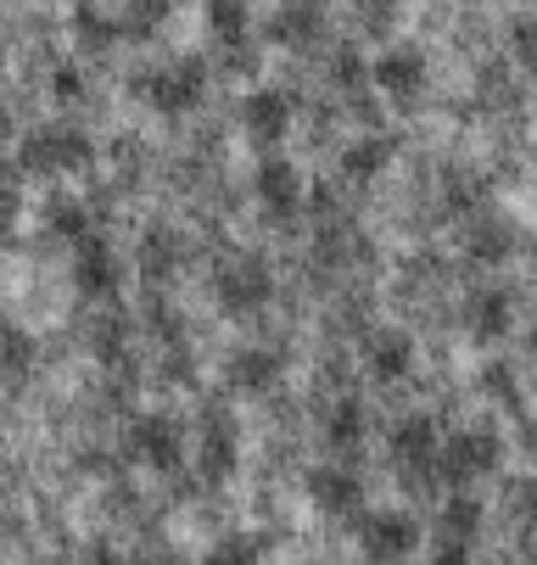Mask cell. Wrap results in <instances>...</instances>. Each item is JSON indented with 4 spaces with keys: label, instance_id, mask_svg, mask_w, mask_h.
Returning a JSON list of instances; mask_svg holds the SVG:
<instances>
[{
    "label": "cell",
    "instance_id": "1",
    "mask_svg": "<svg viewBox=\"0 0 537 565\" xmlns=\"http://www.w3.org/2000/svg\"><path fill=\"white\" fill-rule=\"evenodd\" d=\"M135 96L163 113V118H180V113H196L202 96H207V62L202 56H163L135 73Z\"/></svg>",
    "mask_w": 537,
    "mask_h": 565
},
{
    "label": "cell",
    "instance_id": "2",
    "mask_svg": "<svg viewBox=\"0 0 537 565\" xmlns=\"http://www.w3.org/2000/svg\"><path fill=\"white\" fill-rule=\"evenodd\" d=\"M96 157V146H90V135L79 129V124H40V129H29L23 135V146H18V163H23V174H45V180H62V174H79L85 163Z\"/></svg>",
    "mask_w": 537,
    "mask_h": 565
},
{
    "label": "cell",
    "instance_id": "3",
    "mask_svg": "<svg viewBox=\"0 0 537 565\" xmlns=\"http://www.w3.org/2000/svg\"><path fill=\"white\" fill-rule=\"evenodd\" d=\"M504 459L498 431L487 426H459L437 443V488H476L482 476H493Z\"/></svg>",
    "mask_w": 537,
    "mask_h": 565
},
{
    "label": "cell",
    "instance_id": "4",
    "mask_svg": "<svg viewBox=\"0 0 537 565\" xmlns=\"http://www.w3.org/2000/svg\"><path fill=\"white\" fill-rule=\"evenodd\" d=\"M437 443H442V431H437L431 415H404L393 426V437H387L393 470L409 481V488H437Z\"/></svg>",
    "mask_w": 537,
    "mask_h": 565
},
{
    "label": "cell",
    "instance_id": "5",
    "mask_svg": "<svg viewBox=\"0 0 537 565\" xmlns=\"http://www.w3.org/2000/svg\"><path fill=\"white\" fill-rule=\"evenodd\" d=\"M218 302L229 308V313H241V319H253V313H264L269 308V297H275V275H269V264L258 258V253H229L224 264H218Z\"/></svg>",
    "mask_w": 537,
    "mask_h": 565
},
{
    "label": "cell",
    "instance_id": "6",
    "mask_svg": "<svg viewBox=\"0 0 537 565\" xmlns=\"http://www.w3.org/2000/svg\"><path fill=\"white\" fill-rule=\"evenodd\" d=\"M369 85L393 107H415L426 96V85H431V62H426L420 45H387L375 56V67H369Z\"/></svg>",
    "mask_w": 537,
    "mask_h": 565
},
{
    "label": "cell",
    "instance_id": "7",
    "mask_svg": "<svg viewBox=\"0 0 537 565\" xmlns=\"http://www.w3.org/2000/svg\"><path fill=\"white\" fill-rule=\"evenodd\" d=\"M123 448L135 465H151V470H174L180 454H185V437H180V420L174 415H135L129 431H123Z\"/></svg>",
    "mask_w": 537,
    "mask_h": 565
},
{
    "label": "cell",
    "instance_id": "8",
    "mask_svg": "<svg viewBox=\"0 0 537 565\" xmlns=\"http://www.w3.org/2000/svg\"><path fill=\"white\" fill-rule=\"evenodd\" d=\"M459 247H465V264L476 269H498L515 253V218L493 213L487 202L476 213H465V230H459Z\"/></svg>",
    "mask_w": 537,
    "mask_h": 565
},
{
    "label": "cell",
    "instance_id": "9",
    "mask_svg": "<svg viewBox=\"0 0 537 565\" xmlns=\"http://www.w3.org/2000/svg\"><path fill=\"white\" fill-rule=\"evenodd\" d=\"M482 526H487V510H482V499H471L465 488H453L448 499H442V510H437V554L442 559H465L471 554V543H482Z\"/></svg>",
    "mask_w": 537,
    "mask_h": 565
},
{
    "label": "cell",
    "instance_id": "10",
    "mask_svg": "<svg viewBox=\"0 0 537 565\" xmlns=\"http://www.w3.org/2000/svg\"><path fill=\"white\" fill-rule=\"evenodd\" d=\"M264 40L280 45V51H297V56L325 45V7L320 0H280L264 23Z\"/></svg>",
    "mask_w": 537,
    "mask_h": 565
},
{
    "label": "cell",
    "instance_id": "11",
    "mask_svg": "<svg viewBox=\"0 0 537 565\" xmlns=\"http://www.w3.org/2000/svg\"><path fill=\"white\" fill-rule=\"evenodd\" d=\"M358 548L369 559H409L420 548V521L409 510H369L358 521Z\"/></svg>",
    "mask_w": 537,
    "mask_h": 565
},
{
    "label": "cell",
    "instance_id": "12",
    "mask_svg": "<svg viewBox=\"0 0 537 565\" xmlns=\"http://www.w3.org/2000/svg\"><path fill=\"white\" fill-rule=\"evenodd\" d=\"M309 499H314L325 515H336V521L364 515V476H358L347 459L314 465V470H309Z\"/></svg>",
    "mask_w": 537,
    "mask_h": 565
},
{
    "label": "cell",
    "instance_id": "13",
    "mask_svg": "<svg viewBox=\"0 0 537 565\" xmlns=\"http://www.w3.org/2000/svg\"><path fill=\"white\" fill-rule=\"evenodd\" d=\"M291 124H297V102H291L286 90H253V96L241 102V129H247V140L264 146V151H275V146L291 135Z\"/></svg>",
    "mask_w": 537,
    "mask_h": 565
},
{
    "label": "cell",
    "instance_id": "14",
    "mask_svg": "<svg viewBox=\"0 0 537 565\" xmlns=\"http://www.w3.org/2000/svg\"><path fill=\"white\" fill-rule=\"evenodd\" d=\"M253 185H258V207H264V218H275V224H291L302 207H309V185H302V174H297L291 163H280V157H269Z\"/></svg>",
    "mask_w": 537,
    "mask_h": 565
},
{
    "label": "cell",
    "instance_id": "15",
    "mask_svg": "<svg viewBox=\"0 0 537 565\" xmlns=\"http://www.w3.org/2000/svg\"><path fill=\"white\" fill-rule=\"evenodd\" d=\"M459 319H465V337H471V342L493 348V342H504V337H509L515 297H509L504 286H476V291L465 297V308H459Z\"/></svg>",
    "mask_w": 537,
    "mask_h": 565
},
{
    "label": "cell",
    "instance_id": "16",
    "mask_svg": "<svg viewBox=\"0 0 537 565\" xmlns=\"http://www.w3.org/2000/svg\"><path fill=\"white\" fill-rule=\"evenodd\" d=\"M236 454H241V437H236V420L224 409H207L202 426H196V470L202 481H224L236 470Z\"/></svg>",
    "mask_w": 537,
    "mask_h": 565
},
{
    "label": "cell",
    "instance_id": "17",
    "mask_svg": "<svg viewBox=\"0 0 537 565\" xmlns=\"http://www.w3.org/2000/svg\"><path fill=\"white\" fill-rule=\"evenodd\" d=\"M364 370L380 381V386H393V381H409L415 375V337L387 326V331H375L364 342Z\"/></svg>",
    "mask_w": 537,
    "mask_h": 565
},
{
    "label": "cell",
    "instance_id": "18",
    "mask_svg": "<svg viewBox=\"0 0 537 565\" xmlns=\"http://www.w3.org/2000/svg\"><path fill=\"white\" fill-rule=\"evenodd\" d=\"M207 29L236 67H253V12L247 0H207Z\"/></svg>",
    "mask_w": 537,
    "mask_h": 565
},
{
    "label": "cell",
    "instance_id": "19",
    "mask_svg": "<svg viewBox=\"0 0 537 565\" xmlns=\"http://www.w3.org/2000/svg\"><path fill=\"white\" fill-rule=\"evenodd\" d=\"M73 247H79V264H73V269H79V291L90 302H107L118 291V253L107 247L101 235H79Z\"/></svg>",
    "mask_w": 537,
    "mask_h": 565
},
{
    "label": "cell",
    "instance_id": "20",
    "mask_svg": "<svg viewBox=\"0 0 537 565\" xmlns=\"http://www.w3.org/2000/svg\"><path fill=\"white\" fill-rule=\"evenodd\" d=\"M224 381L236 386V392H247V397H264V392L280 381V353H269V348H241L236 359L224 364Z\"/></svg>",
    "mask_w": 537,
    "mask_h": 565
},
{
    "label": "cell",
    "instance_id": "21",
    "mask_svg": "<svg viewBox=\"0 0 537 565\" xmlns=\"http://www.w3.org/2000/svg\"><path fill=\"white\" fill-rule=\"evenodd\" d=\"M387 169H393V140L387 135H364L342 157V180H353V185H375Z\"/></svg>",
    "mask_w": 537,
    "mask_h": 565
},
{
    "label": "cell",
    "instance_id": "22",
    "mask_svg": "<svg viewBox=\"0 0 537 565\" xmlns=\"http://www.w3.org/2000/svg\"><path fill=\"white\" fill-rule=\"evenodd\" d=\"M358 443H364V403L358 397H336L325 409V448L347 459Z\"/></svg>",
    "mask_w": 537,
    "mask_h": 565
},
{
    "label": "cell",
    "instance_id": "23",
    "mask_svg": "<svg viewBox=\"0 0 537 565\" xmlns=\"http://www.w3.org/2000/svg\"><path fill=\"white\" fill-rule=\"evenodd\" d=\"M34 364V342L18 326H0V392H12Z\"/></svg>",
    "mask_w": 537,
    "mask_h": 565
},
{
    "label": "cell",
    "instance_id": "24",
    "mask_svg": "<svg viewBox=\"0 0 537 565\" xmlns=\"http://www.w3.org/2000/svg\"><path fill=\"white\" fill-rule=\"evenodd\" d=\"M504 45H509L515 67L537 78V12H520V18H509V29H504Z\"/></svg>",
    "mask_w": 537,
    "mask_h": 565
},
{
    "label": "cell",
    "instance_id": "25",
    "mask_svg": "<svg viewBox=\"0 0 537 565\" xmlns=\"http://www.w3.org/2000/svg\"><path fill=\"white\" fill-rule=\"evenodd\" d=\"M353 23L369 40H387L393 23H398V0H353Z\"/></svg>",
    "mask_w": 537,
    "mask_h": 565
},
{
    "label": "cell",
    "instance_id": "26",
    "mask_svg": "<svg viewBox=\"0 0 537 565\" xmlns=\"http://www.w3.org/2000/svg\"><path fill=\"white\" fill-rule=\"evenodd\" d=\"M45 224H51L62 241H79V235H90V207L56 196V202H51V213H45Z\"/></svg>",
    "mask_w": 537,
    "mask_h": 565
},
{
    "label": "cell",
    "instance_id": "27",
    "mask_svg": "<svg viewBox=\"0 0 537 565\" xmlns=\"http://www.w3.org/2000/svg\"><path fill=\"white\" fill-rule=\"evenodd\" d=\"M18 213H23V185L18 180H0V235L18 230Z\"/></svg>",
    "mask_w": 537,
    "mask_h": 565
},
{
    "label": "cell",
    "instance_id": "28",
    "mask_svg": "<svg viewBox=\"0 0 537 565\" xmlns=\"http://www.w3.org/2000/svg\"><path fill=\"white\" fill-rule=\"evenodd\" d=\"M51 90H56L62 107H73V102H85V78L73 73V67H56V73H51Z\"/></svg>",
    "mask_w": 537,
    "mask_h": 565
},
{
    "label": "cell",
    "instance_id": "29",
    "mask_svg": "<svg viewBox=\"0 0 537 565\" xmlns=\"http://www.w3.org/2000/svg\"><path fill=\"white\" fill-rule=\"evenodd\" d=\"M269 548H258V537H229L224 548H218V559H264Z\"/></svg>",
    "mask_w": 537,
    "mask_h": 565
},
{
    "label": "cell",
    "instance_id": "30",
    "mask_svg": "<svg viewBox=\"0 0 537 565\" xmlns=\"http://www.w3.org/2000/svg\"><path fill=\"white\" fill-rule=\"evenodd\" d=\"M515 510L526 515V526H537V481H520L515 488Z\"/></svg>",
    "mask_w": 537,
    "mask_h": 565
},
{
    "label": "cell",
    "instance_id": "31",
    "mask_svg": "<svg viewBox=\"0 0 537 565\" xmlns=\"http://www.w3.org/2000/svg\"><path fill=\"white\" fill-rule=\"evenodd\" d=\"M526 364H531V375H537V331L526 337Z\"/></svg>",
    "mask_w": 537,
    "mask_h": 565
},
{
    "label": "cell",
    "instance_id": "32",
    "mask_svg": "<svg viewBox=\"0 0 537 565\" xmlns=\"http://www.w3.org/2000/svg\"><path fill=\"white\" fill-rule=\"evenodd\" d=\"M320 7H325V0H320Z\"/></svg>",
    "mask_w": 537,
    "mask_h": 565
}]
</instances>
